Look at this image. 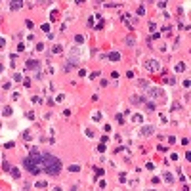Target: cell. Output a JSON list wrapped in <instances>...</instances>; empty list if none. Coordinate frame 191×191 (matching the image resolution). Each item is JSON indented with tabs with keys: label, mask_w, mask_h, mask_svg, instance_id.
Returning a JSON list of instances; mask_svg holds the SVG:
<instances>
[{
	"label": "cell",
	"mask_w": 191,
	"mask_h": 191,
	"mask_svg": "<svg viewBox=\"0 0 191 191\" xmlns=\"http://www.w3.org/2000/svg\"><path fill=\"white\" fill-rule=\"evenodd\" d=\"M42 31H44V33H48V31H50V25H48V23H44V25H42Z\"/></svg>",
	"instance_id": "cell-24"
},
{
	"label": "cell",
	"mask_w": 191,
	"mask_h": 191,
	"mask_svg": "<svg viewBox=\"0 0 191 191\" xmlns=\"http://www.w3.org/2000/svg\"><path fill=\"white\" fill-rule=\"evenodd\" d=\"M139 88L147 90V88H149V82H147V80H139Z\"/></svg>",
	"instance_id": "cell-14"
},
{
	"label": "cell",
	"mask_w": 191,
	"mask_h": 191,
	"mask_svg": "<svg viewBox=\"0 0 191 191\" xmlns=\"http://www.w3.org/2000/svg\"><path fill=\"white\" fill-rule=\"evenodd\" d=\"M12 176H15V178H19V168H12Z\"/></svg>",
	"instance_id": "cell-18"
},
{
	"label": "cell",
	"mask_w": 191,
	"mask_h": 191,
	"mask_svg": "<svg viewBox=\"0 0 191 191\" xmlns=\"http://www.w3.org/2000/svg\"><path fill=\"white\" fill-rule=\"evenodd\" d=\"M2 69H4V67H2V63H0V73H2Z\"/></svg>",
	"instance_id": "cell-34"
},
{
	"label": "cell",
	"mask_w": 191,
	"mask_h": 191,
	"mask_svg": "<svg viewBox=\"0 0 191 191\" xmlns=\"http://www.w3.org/2000/svg\"><path fill=\"white\" fill-rule=\"evenodd\" d=\"M119 180H120V182H126V174H124V172H122V174H120V176H119Z\"/></svg>",
	"instance_id": "cell-28"
},
{
	"label": "cell",
	"mask_w": 191,
	"mask_h": 191,
	"mask_svg": "<svg viewBox=\"0 0 191 191\" xmlns=\"http://www.w3.org/2000/svg\"><path fill=\"white\" fill-rule=\"evenodd\" d=\"M75 40H77V42H84V36H82V34H79V36H77Z\"/></svg>",
	"instance_id": "cell-30"
},
{
	"label": "cell",
	"mask_w": 191,
	"mask_h": 191,
	"mask_svg": "<svg viewBox=\"0 0 191 191\" xmlns=\"http://www.w3.org/2000/svg\"><path fill=\"white\" fill-rule=\"evenodd\" d=\"M163 176H164L163 180H164V182H166V184H172V182H174V176H172V174H170V172H164Z\"/></svg>",
	"instance_id": "cell-7"
},
{
	"label": "cell",
	"mask_w": 191,
	"mask_h": 191,
	"mask_svg": "<svg viewBox=\"0 0 191 191\" xmlns=\"http://www.w3.org/2000/svg\"><path fill=\"white\" fill-rule=\"evenodd\" d=\"M151 191H155V189H151Z\"/></svg>",
	"instance_id": "cell-35"
},
{
	"label": "cell",
	"mask_w": 191,
	"mask_h": 191,
	"mask_svg": "<svg viewBox=\"0 0 191 191\" xmlns=\"http://www.w3.org/2000/svg\"><path fill=\"white\" fill-rule=\"evenodd\" d=\"M143 67H145L147 71H151V73H157V71H161V63H159L157 59H147V61L143 63Z\"/></svg>",
	"instance_id": "cell-2"
},
{
	"label": "cell",
	"mask_w": 191,
	"mask_h": 191,
	"mask_svg": "<svg viewBox=\"0 0 191 191\" xmlns=\"http://www.w3.org/2000/svg\"><path fill=\"white\" fill-rule=\"evenodd\" d=\"M69 170H71V172H80V166H79V164H71Z\"/></svg>",
	"instance_id": "cell-13"
},
{
	"label": "cell",
	"mask_w": 191,
	"mask_h": 191,
	"mask_svg": "<svg viewBox=\"0 0 191 191\" xmlns=\"http://www.w3.org/2000/svg\"><path fill=\"white\" fill-rule=\"evenodd\" d=\"M59 52H61V46H59V44H55L54 48H52V54H59Z\"/></svg>",
	"instance_id": "cell-15"
},
{
	"label": "cell",
	"mask_w": 191,
	"mask_h": 191,
	"mask_svg": "<svg viewBox=\"0 0 191 191\" xmlns=\"http://www.w3.org/2000/svg\"><path fill=\"white\" fill-rule=\"evenodd\" d=\"M88 27H90V29L96 27V23H94V17H90V19H88Z\"/></svg>",
	"instance_id": "cell-20"
},
{
	"label": "cell",
	"mask_w": 191,
	"mask_h": 191,
	"mask_svg": "<svg viewBox=\"0 0 191 191\" xmlns=\"http://www.w3.org/2000/svg\"><path fill=\"white\" fill-rule=\"evenodd\" d=\"M155 29H157V25H155V23H149V31H151V33H153Z\"/></svg>",
	"instance_id": "cell-29"
},
{
	"label": "cell",
	"mask_w": 191,
	"mask_h": 191,
	"mask_svg": "<svg viewBox=\"0 0 191 191\" xmlns=\"http://www.w3.org/2000/svg\"><path fill=\"white\" fill-rule=\"evenodd\" d=\"M141 134H143V136H149V134H153V126H143Z\"/></svg>",
	"instance_id": "cell-9"
},
{
	"label": "cell",
	"mask_w": 191,
	"mask_h": 191,
	"mask_svg": "<svg viewBox=\"0 0 191 191\" xmlns=\"http://www.w3.org/2000/svg\"><path fill=\"white\" fill-rule=\"evenodd\" d=\"M105 149H107L105 143H99V145H98V151H99V153H105Z\"/></svg>",
	"instance_id": "cell-17"
},
{
	"label": "cell",
	"mask_w": 191,
	"mask_h": 191,
	"mask_svg": "<svg viewBox=\"0 0 191 191\" xmlns=\"http://www.w3.org/2000/svg\"><path fill=\"white\" fill-rule=\"evenodd\" d=\"M4 42H6V40H4V38H0V46H4Z\"/></svg>",
	"instance_id": "cell-33"
},
{
	"label": "cell",
	"mask_w": 191,
	"mask_h": 191,
	"mask_svg": "<svg viewBox=\"0 0 191 191\" xmlns=\"http://www.w3.org/2000/svg\"><path fill=\"white\" fill-rule=\"evenodd\" d=\"M164 82H166V84H174V79H172V77H170V79H164Z\"/></svg>",
	"instance_id": "cell-31"
},
{
	"label": "cell",
	"mask_w": 191,
	"mask_h": 191,
	"mask_svg": "<svg viewBox=\"0 0 191 191\" xmlns=\"http://www.w3.org/2000/svg\"><path fill=\"white\" fill-rule=\"evenodd\" d=\"M25 25H27L29 29H33V25H34V23H33V21H31V19H27V21H25Z\"/></svg>",
	"instance_id": "cell-25"
},
{
	"label": "cell",
	"mask_w": 191,
	"mask_h": 191,
	"mask_svg": "<svg viewBox=\"0 0 191 191\" xmlns=\"http://www.w3.org/2000/svg\"><path fill=\"white\" fill-rule=\"evenodd\" d=\"M27 69H29V71H36V69H40V61H36V59H29V61H27Z\"/></svg>",
	"instance_id": "cell-5"
},
{
	"label": "cell",
	"mask_w": 191,
	"mask_h": 191,
	"mask_svg": "<svg viewBox=\"0 0 191 191\" xmlns=\"http://www.w3.org/2000/svg\"><path fill=\"white\" fill-rule=\"evenodd\" d=\"M36 50H38V52H42V50H44V44H42V42H38V44H36Z\"/></svg>",
	"instance_id": "cell-23"
},
{
	"label": "cell",
	"mask_w": 191,
	"mask_h": 191,
	"mask_svg": "<svg viewBox=\"0 0 191 191\" xmlns=\"http://www.w3.org/2000/svg\"><path fill=\"white\" fill-rule=\"evenodd\" d=\"M13 80H15V82H19V80H23V77H21V75H17V73H15V75H13Z\"/></svg>",
	"instance_id": "cell-21"
},
{
	"label": "cell",
	"mask_w": 191,
	"mask_h": 191,
	"mask_svg": "<svg viewBox=\"0 0 191 191\" xmlns=\"http://www.w3.org/2000/svg\"><path fill=\"white\" fill-rule=\"evenodd\" d=\"M21 6H23V2H10V8L12 10H19Z\"/></svg>",
	"instance_id": "cell-10"
},
{
	"label": "cell",
	"mask_w": 191,
	"mask_h": 191,
	"mask_svg": "<svg viewBox=\"0 0 191 191\" xmlns=\"http://www.w3.org/2000/svg\"><path fill=\"white\" fill-rule=\"evenodd\" d=\"M34 185H36V187H46V182H42V180H40V182H36Z\"/></svg>",
	"instance_id": "cell-19"
},
{
	"label": "cell",
	"mask_w": 191,
	"mask_h": 191,
	"mask_svg": "<svg viewBox=\"0 0 191 191\" xmlns=\"http://www.w3.org/2000/svg\"><path fill=\"white\" fill-rule=\"evenodd\" d=\"M126 44H128V46H134V44H136L134 36H126Z\"/></svg>",
	"instance_id": "cell-12"
},
{
	"label": "cell",
	"mask_w": 191,
	"mask_h": 191,
	"mask_svg": "<svg viewBox=\"0 0 191 191\" xmlns=\"http://www.w3.org/2000/svg\"><path fill=\"white\" fill-rule=\"evenodd\" d=\"M107 57H109L111 61H119V59H120V54H119V52H111Z\"/></svg>",
	"instance_id": "cell-8"
},
{
	"label": "cell",
	"mask_w": 191,
	"mask_h": 191,
	"mask_svg": "<svg viewBox=\"0 0 191 191\" xmlns=\"http://www.w3.org/2000/svg\"><path fill=\"white\" fill-rule=\"evenodd\" d=\"M2 113H4V117H10V115H12V107H4Z\"/></svg>",
	"instance_id": "cell-16"
},
{
	"label": "cell",
	"mask_w": 191,
	"mask_h": 191,
	"mask_svg": "<svg viewBox=\"0 0 191 191\" xmlns=\"http://www.w3.org/2000/svg\"><path fill=\"white\" fill-rule=\"evenodd\" d=\"M23 138H25V139H31V132H23Z\"/></svg>",
	"instance_id": "cell-32"
},
{
	"label": "cell",
	"mask_w": 191,
	"mask_h": 191,
	"mask_svg": "<svg viewBox=\"0 0 191 191\" xmlns=\"http://www.w3.org/2000/svg\"><path fill=\"white\" fill-rule=\"evenodd\" d=\"M147 96L149 98H163L164 90H161V88H147Z\"/></svg>",
	"instance_id": "cell-3"
},
{
	"label": "cell",
	"mask_w": 191,
	"mask_h": 191,
	"mask_svg": "<svg viewBox=\"0 0 191 191\" xmlns=\"http://www.w3.org/2000/svg\"><path fill=\"white\" fill-rule=\"evenodd\" d=\"M130 101H132V103H134V105H139V103H143V101H145V99H143V98H141V96H132V98H130Z\"/></svg>",
	"instance_id": "cell-6"
},
{
	"label": "cell",
	"mask_w": 191,
	"mask_h": 191,
	"mask_svg": "<svg viewBox=\"0 0 191 191\" xmlns=\"http://www.w3.org/2000/svg\"><path fill=\"white\" fill-rule=\"evenodd\" d=\"M122 19L126 21V25H128V29H136V25H138V19H132L128 13H124L122 15Z\"/></svg>",
	"instance_id": "cell-4"
},
{
	"label": "cell",
	"mask_w": 191,
	"mask_h": 191,
	"mask_svg": "<svg viewBox=\"0 0 191 191\" xmlns=\"http://www.w3.org/2000/svg\"><path fill=\"white\" fill-rule=\"evenodd\" d=\"M23 166L31 174H42V172H46L50 176H57L61 172V168H63L61 159H57L52 153H42V151H38L34 147L31 149V155L23 159Z\"/></svg>",
	"instance_id": "cell-1"
},
{
	"label": "cell",
	"mask_w": 191,
	"mask_h": 191,
	"mask_svg": "<svg viewBox=\"0 0 191 191\" xmlns=\"http://www.w3.org/2000/svg\"><path fill=\"white\" fill-rule=\"evenodd\" d=\"M101 119V113H94V120H99Z\"/></svg>",
	"instance_id": "cell-27"
},
{
	"label": "cell",
	"mask_w": 191,
	"mask_h": 191,
	"mask_svg": "<svg viewBox=\"0 0 191 191\" xmlns=\"http://www.w3.org/2000/svg\"><path fill=\"white\" fill-rule=\"evenodd\" d=\"M143 13H145V10H143V6H139L138 8V15H143Z\"/></svg>",
	"instance_id": "cell-22"
},
{
	"label": "cell",
	"mask_w": 191,
	"mask_h": 191,
	"mask_svg": "<svg viewBox=\"0 0 191 191\" xmlns=\"http://www.w3.org/2000/svg\"><path fill=\"white\" fill-rule=\"evenodd\" d=\"M185 69H187L185 63H178V65H176V71H178V73H182V71H185Z\"/></svg>",
	"instance_id": "cell-11"
},
{
	"label": "cell",
	"mask_w": 191,
	"mask_h": 191,
	"mask_svg": "<svg viewBox=\"0 0 191 191\" xmlns=\"http://www.w3.org/2000/svg\"><path fill=\"white\" fill-rule=\"evenodd\" d=\"M63 99H65V96H63V94H59V96L55 98V101H63Z\"/></svg>",
	"instance_id": "cell-26"
}]
</instances>
